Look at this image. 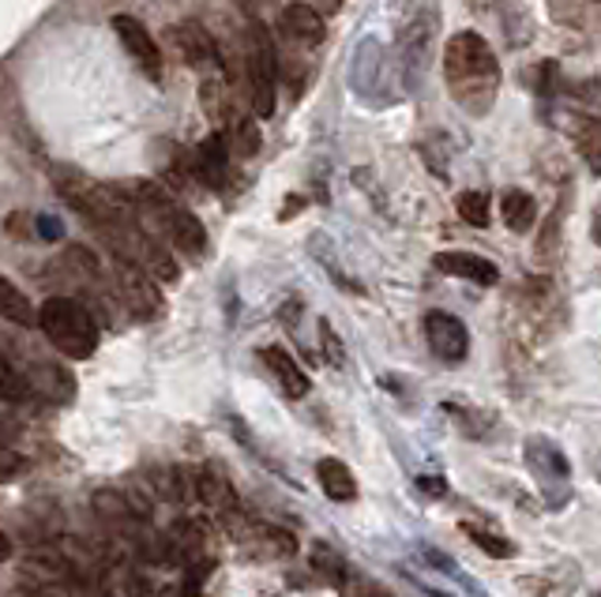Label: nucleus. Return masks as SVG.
<instances>
[{
    "label": "nucleus",
    "instance_id": "1",
    "mask_svg": "<svg viewBox=\"0 0 601 597\" xmlns=\"http://www.w3.org/2000/svg\"><path fill=\"white\" fill-rule=\"evenodd\" d=\"M444 75L447 91L467 114L485 117L501 91V64H496L493 49L478 34H455L444 49Z\"/></svg>",
    "mask_w": 601,
    "mask_h": 597
},
{
    "label": "nucleus",
    "instance_id": "2",
    "mask_svg": "<svg viewBox=\"0 0 601 597\" xmlns=\"http://www.w3.org/2000/svg\"><path fill=\"white\" fill-rule=\"evenodd\" d=\"M34 320H38L41 335L61 349L64 357H72V361H83V357L95 354L98 323L87 305H80L75 297H49Z\"/></svg>",
    "mask_w": 601,
    "mask_h": 597
},
{
    "label": "nucleus",
    "instance_id": "3",
    "mask_svg": "<svg viewBox=\"0 0 601 597\" xmlns=\"http://www.w3.org/2000/svg\"><path fill=\"white\" fill-rule=\"evenodd\" d=\"M249 83H252V114H275V46L267 31L252 23V49H249Z\"/></svg>",
    "mask_w": 601,
    "mask_h": 597
},
{
    "label": "nucleus",
    "instance_id": "4",
    "mask_svg": "<svg viewBox=\"0 0 601 597\" xmlns=\"http://www.w3.org/2000/svg\"><path fill=\"white\" fill-rule=\"evenodd\" d=\"M117 294H121V305L129 309L135 320H158L163 315V294H158L155 278L143 275L132 260H117Z\"/></svg>",
    "mask_w": 601,
    "mask_h": 597
},
{
    "label": "nucleus",
    "instance_id": "5",
    "mask_svg": "<svg viewBox=\"0 0 601 597\" xmlns=\"http://www.w3.org/2000/svg\"><path fill=\"white\" fill-rule=\"evenodd\" d=\"M425 338L440 361H462L470 349V331L459 315L452 312H429L425 315Z\"/></svg>",
    "mask_w": 601,
    "mask_h": 597
},
{
    "label": "nucleus",
    "instance_id": "6",
    "mask_svg": "<svg viewBox=\"0 0 601 597\" xmlns=\"http://www.w3.org/2000/svg\"><path fill=\"white\" fill-rule=\"evenodd\" d=\"M113 31H117V38L124 41V49L132 53V61L143 68V75L158 80V75H163V57H158V46H155V38H151V31L143 27L135 15H113Z\"/></svg>",
    "mask_w": 601,
    "mask_h": 597
},
{
    "label": "nucleus",
    "instance_id": "7",
    "mask_svg": "<svg viewBox=\"0 0 601 597\" xmlns=\"http://www.w3.org/2000/svg\"><path fill=\"white\" fill-rule=\"evenodd\" d=\"M169 38H173V46L181 49V57L192 68H200V72H207V75L218 72V64H223L218 61V46L200 23H177V27L169 31Z\"/></svg>",
    "mask_w": 601,
    "mask_h": 597
},
{
    "label": "nucleus",
    "instance_id": "8",
    "mask_svg": "<svg viewBox=\"0 0 601 597\" xmlns=\"http://www.w3.org/2000/svg\"><path fill=\"white\" fill-rule=\"evenodd\" d=\"M433 267L444 271V275L478 283V286H496V283H501V267H496L493 260H485V255H473V252H436L433 255Z\"/></svg>",
    "mask_w": 601,
    "mask_h": 597
},
{
    "label": "nucleus",
    "instance_id": "9",
    "mask_svg": "<svg viewBox=\"0 0 601 597\" xmlns=\"http://www.w3.org/2000/svg\"><path fill=\"white\" fill-rule=\"evenodd\" d=\"M260 357H264L267 372L278 380V387H283L286 398H304V395H309V377H304V369H301L298 361H293L290 354H286V349L267 346Z\"/></svg>",
    "mask_w": 601,
    "mask_h": 597
},
{
    "label": "nucleus",
    "instance_id": "10",
    "mask_svg": "<svg viewBox=\"0 0 601 597\" xmlns=\"http://www.w3.org/2000/svg\"><path fill=\"white\" fill-rule=\"evenodd\" d=\"M226 166H230V147L223 132H211L196 151V177L203 184H223Z\"/></svg>",
    "mask_w": 601,
    "mask_h": 597
},
{
    "label": "nucleus",
    "instance_id": "11",
    "mask_svg": "<svg viewBox=\"0 0 601 597\" xmlns=\"http://www.w3.org/2000/svg\"><path fill=\"white\" fill-rule=\"evenodd\" d=\"M283 31H286V38L301 41V46H316V41H324V20H320V12L312 4H290L286 8Z\"/></svg>",
    "mask_w": 601,
    "mask_h": 597
},
{
    "label": "nucleus",
    "instance_id": "12",
    "mask_svg": "<svg viewBox=\"0 0 601 597\" xmlns=\"http://www.w3.org/2000/svg\"><path fill=\"white\" fill-rule=\"evenodd\" d=\"M196 489H200V500L207 503V508L215 511V515H237V492H233V485L226 481V477L218 474V470L203 466Z\"/></svg>",
    "mask_w": 601,
    "mask_h": 597
},
{
    "label": "nucleus",
    "instance_id": "13",
    "mask_svg": "<svg viewBox=\"0 0 601 597\" xmlns=\"http://www.w3.org/2000/svg\"><path fill=\"white\" fill-rule=\"evenodd\" d=\"M316 477L320 485H324V497L335 500V503H350L358 497V481H353V474L346 470L338 458H324V463L316 466Z\"/></svg>",
    "mask_w": 601,
    "mask_h": 597
},
{
    "label": "nucleus",
    "instance_id": "14",
    "mask_svg": "<svg viewBox=\"0 0 601 597\" xmlns=\"http://www.w3.org/2000/svg\"><path fill=\"white\" fill-rule=\"evenodd\" d=\"M0 320H12L20 323V327H34V305L27 301V294L15 283H8L4 275H0Z\"/></svg>",
    "mask_w": 601,
    "mask_h": 597
},
{
    "label": "nucleus",
    "instance_id": "15",
    "mask_svg": "<svg viewBox=\"0 0 601 597\" xmlns=\"http://www.w3.org/2000/svg\"><path fill=\"white\" fill-rule=\"evenodd\" d=\"M223 135H226V147H230V155H237V158H256L260 155V128H256V121L233 117L230 132H223Z\"/></svg>",
    "mask_w": 601,
    "mask_h": 597
},
{
    "label": "nucleus",
    "instance_id": "16",
    "mask_svg": "<svg viewBox=\"0 0 601 597\" xmlns=\"http://www.w3.org/2000/svg\"><path fill=\"white\" fill-rule=\"evenodd\" d=\"M501 211H504L507 229H515V234H527V229L534 226V218H538V203L530 200L527 192H507Z\"/></svg>",
    "mask_w": 601,
    "mask_h": 597
},
{
    "label": "nucleus",
    "instance_id": "17",
    "mask_svg": "<svg viewBox=\"0 0 601 597\" xmlns=\"http://www.w3.org/2000/svg\"><path fill=\"white\" fill-rule=\"evenodd\" d=\"M459 215L470 226H489V195L485 192H462L459 195Z\"/></svg>",
    "mask_w": 601,
    "mask_h": 597
},
{
    "label": "nucleus",
    "instance_id": "18",
    "mask_svg": "<svg viewBox=\"0 0 601 597\" xmlns=\"http://www.w3.org/2000/svg\"><path fill=\"white\" fill-rule=\"evenodd\" d=\"M462 530H467V537H470V541L473 545H478V549L481 552H489V557H496V560H507V557H512V541H504V537H496V534H485V530H478V526H473V523H467V526H462Z\"/></svg>",
    "mask_w": 601,
    "mask_h": 597
},
{
    "label": "nucleus",
    "instance_id": "19",
    "mask_svg": "<svg viewBox=\"0 0 601 597\" xmlns=\"http://www.w3.org/2000/svg\"><path fill=\"white\" fill-rule=\"evenodd\" d=\"M582 155H587L590 169H598V124L582 121Z\"/></svg>",
    "mask_w": 601,
    "mask_h": 597
},
{
    "label": "nucleus",
    "instance_id": "20",
    "mask_svg": "<svg viewBox=\"0 0 601 597\" xmlns=\"http://www.w3.org/2000/svg\"><path fill=\"white\" fill-rule=\"evenodd\" d=\"M23 470V458L15 455V451H4L0 447V481H8V477H15Z\"/></svg>",
    "mask_w": 601,
    "mask_h": 597
},
{
    "label": "nucleus",
    "instance_id": "21",
    "mask_svg": "<svg viewBox=\"0 0 601 597\" xmlns=\"http://www.w3.org/2000/svg\"><path fill=\"white\" fill-rule=\"evenodd\" d=\"M316 8H320V12L332 15V12H338V8H342V0H316Z\"/></svg>",
    "mask_w": 601,
    "mask_h": 597
},
{
    "label": "nucleus",
    "instance_id": "22",
    "mask_svg": "<svg viewBox=\"0 0 601 597\" xmlns=\"http://www.w3.org/2000/svg\"><path fill=\"white\" fill-rule=\"evenodd\" d=\"M8 557H12V541H8V537L0 534V560H8Z\"/></svg>",
    "mask_w": 601,
    "mask_h": 597
},
{
    "label": "nucleus",
    "instance_id": "23",
    "mask_svg": "<svg viewBox=\"0 0 601 597\" xmlns=\"http://www.w3.org/2000/svg\"><path fill=\"white\" fill-rule=\"evenodd\" d=\"M8 437H12V429H8V421H0V443H4Z\"/></svg>",
    "mask_w": 601,
    "mask_h": 597
},
{
    "label": "nucleus",
    "instance_id": "24",
    "mask_svg": "<svg viewBox=\"0 0 601 597\" xmlns=\"http://www.w3.org/2000/svg\"><path fill=\"white\" fill-rule=\"evenodd\" d=\"M369 597H387L384 590H376V586H369Z\"/></svg>",
    "mask_w": 601,
    "mask_h": 597
}]
</instances>
